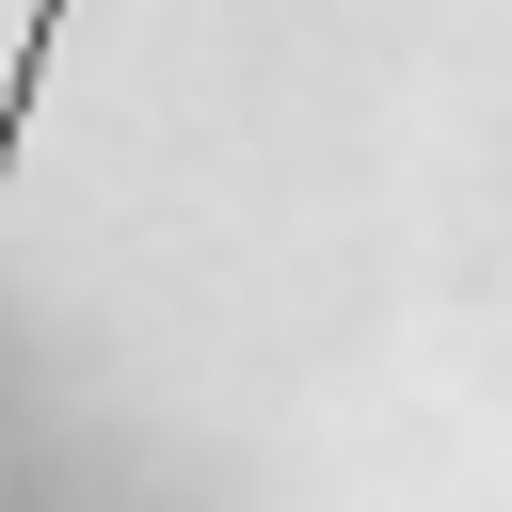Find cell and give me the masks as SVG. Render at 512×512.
Segmentation results:
<instances>
[{
    "label": "cell",
    "mask_w": 512,
    "mask_h": 512,
    "mask_svg": "<svg viewBox=\"0 0 512 512\" xmlns=\"http://www.w3.org/2000/svg\"><path fill=\"white\" fill-rule=\"evenodd\" d=\"M64 16H80V0H32V32H16V64H0V192H16V144H32V96H48Z\"/></svg>",
    "instance_id": "1"
}]
</instances>
